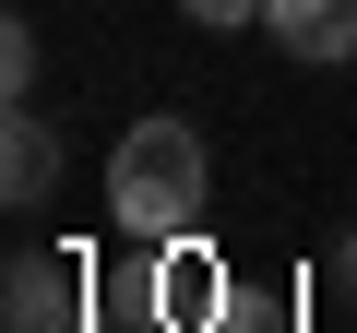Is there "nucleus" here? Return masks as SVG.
Here are the masks:
<instances>
[{
    "label": "nucleus",
    "mask_w": 357,
    "mask_h": 333,
    "mask_svg": "<svg viewBox=\"0 0 357 333\" xmlns=\"http://www.w3.org/2000/svg\"><path fill=\"white\" fill-rule=\"evenodd\" d=\"M107 215L143 250H178L203 226V131L191 119H131L119 155H107Z\"/></svg>",
    "instance_id": "nucleus-1"
},
{
    "label": "nucleus",
    "mask_w": 357,
    "mask_h": 333,
    "mask_svg": "<svg viewBox=\"0 0 357 333\" xmlns=\"http://www.w3.org/2000/svg\"><path fill=\"white\" fill-rule=\"evenodd\" d=\"M0 309H13V333H72V321H84V262H72V250H13Z\"/></svg>",
    "instance_id": "nucleus-2"
},
{
    "label": "nucleus",
    "mask_w": 357,
    "mask_h": 333,
    "mask_svg": "<svg viewBox=\"0 0 357 333\" xmlns=\"http://www.w3.org/2000/svg\"><path fill=\"white\" fill-rule=\"evenodd\" d=\"M286 60H357V0H262Z\"/></svg>",
    "instance_id": "nucleus-3"
},
{
    "label": "nucleus",
    "mask_w": 357,
    "mask_h": 333,
    "mask_svg": "<svg viewBox=\"0 0 357 333\" xmlns=\"http://www.w3.org/2000/svg\"><path fill=\"white\" fill-rule=\"evenodd\" d=\"M48 179H60V143H48L36 107H13V131H0V203H48Z\"/></svg>",
    "instance_id": "nucleus-4"
},
{
    "label": "nucleus",
    "mask_w": 357,
    "mask_h": 333,
    "mask_svg": "<svg viewBox=\"0 0 357 333\" xmlns=\"http://www.w3.org/2000/svg\"><path fill=\"white\" fill-rule=\"evenodd\" d=\"M215 297H227V274H215L203 250L155 262V321H178V333H215Z\"/></svg>",
    "instance_id": "nucleus-5"
},
{
    "label": "nucleus",
    "mask_w": 357,
    "mask_h": 333,
    "mask_svg": "<svg viewBox=\"0 0 357 333\" xmlns=\"http://www.w3.org/2000/svg\"><path fill=\"white\" fill-rule=\"evenodd\" d=\"M0 84H13V107L36 95V36H24V24H0Z\"/></svg>",
    "instance_id": "nucleus-6"
},
{
    "label": "nucleus",
    "mask_w": 357,
    "mask_h": 333,
    "mask_svg": "<svg viewBox=\"0 0 357 333\" xmlns=\"http://www.w3.org/2000/svg\"><path fill=\"white\" fill-rule=\"evenodd\" d=\"M215 333H286V321H274L250 286H227V297H215Z\"/></svg>",
    "instance_id": "nucleus-7"
},
{
    "label": "nucleus",
    "mask_w": 357,
    "mask_h": 333,
    "mask_svg": "<svg viewBox=\"0 0 357 333\" xmlns=\"http://www.w3.org/2000/svg\"><path fill=\"white\" fill-rule=\"evenodd\" d=\"M178 13H191V24H250L262 0H178Z\"/></svg>",
    "instance_id": "nucleus-8"
},
{
    "label": "nucleus",
    "mask_w": 357,
    "mask_h": 333,
    "mask_svg": "<svg viewBox=\"0 0 357 333\" xmlns=\"http://www.w3.org/2000/svg\"><path fill=\"white\" fill-rule=\"evenodd\" d=\"M131 333H178V321H131Z\"/></svg>",
    "instance_id": "nucleus-9"
}]
</instances>
